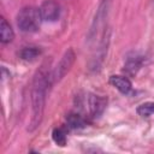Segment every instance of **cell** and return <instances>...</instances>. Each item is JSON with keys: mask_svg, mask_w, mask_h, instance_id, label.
<instances>
[{"mask_svg": "<svg viewBox=\"0 0 154 154\" xmlns=\"http://www.w3.org/2000/svg\"><path fill=\"white\" fill-rule=\"evenodd\" d=\"M53 81L52 75H49L47 66L43 64L40 70H37L34 76L32 88H31V120L29 125V131H34L42 120L46 91L51 82Z\"/></svg>", "mask_w": 154, "mask_h": 154, "instance_id": "obj_1", "label": "cell"}, {"mask_svg": "<svg viewBox=\"0 0 154 154\" xmlns=\"http://www.w3.org/2000/svg\"><path fill=\"white\" fill-rule=\"evenodd\" d=\"M42 17L40 8L34 6L23 7L17 14V25L24 32H34L40 28Z\"/></svg>", "mask_w": 154, "mask_h": 154, "instance_id": "obj_2", "label": "cell"}, {"mask_svg": "<svg viewBox=\"0 0 154 154\" xmlns=\"http://www.w3.org/2000/svg\"><path fill=\"white\" fill-rule=\"evenodd\" d=\"M73 61H75V52H73V49L70 48V49H67V51L65 52V54H64L63 58L60 59L59 64L57 65L55 70L53 71V73H52L53 81H60V79L67 73V71H69L70 67L72 66Z\"/></svg>", "mask_w": 154, "mask_h": 154, "instance_id": "obj_3", "label": "cell"}, {"mask_svg": "<svg viewBox=\"0 0 154 154\" xmlns=\"http://www.w3.org/2000/svg\"><path fill=\"white\" fill-rule=\"evenodd\" d=\"M40 13H41L42 20L54 22L60 16V6L54 0H46L40 6Z\"/></svg>", "mask_w": 154, "mask_h": 154, "instance_id": "obj_4", "label": "cell"}, {"mask_svg": "<svg viewBox=\"0 0 154 154\" xmlns=\"http://www.w3.org/2000/svg\"><path fill=\"white\" fill-rule=\"evenodd\" d=\"M109 83L123 94H129L131 91V89H132L130 79L128 77H125V76H116V75H113V76L109 77Z\"/></svg>", "mask_w": 154, "mask_h": 154, "instance_id": "obj_5", "label": "cell"}, {"mask_svg": "<svg viewBox=\"0 0 154 154\" xmlns=\"http://www.w3.org/2000/svg\"><path fill=\"white\" fill-rule=\"evenodd\" d=\"M88 105H89L90 114L93 117H99L106 106V100L99 97L97 95H90L88 99Z\"/></svg>", "mask_w": 154, "mask_h": 154, "instance_id": "obj_6", "label": "cell"}, {"mask_svg": "<svg viewBox=\"0 0 154 154\" xmlns=\"http://www.w3.org/2000/svg\"><path fill=\"white\" fill-rule=\"evenodd\" d=\"M142 57L135 54L132 57H129L126 59V63L124 65V72H126L129 76H134L137 73V71L142 66Z\"/></svg>", "mask_w": 154, "mask_h": 154, "instance_id": "obj_7", "label": "cell"}, {"mask_svg": "<svg viewBox=\"0 0 154 154\" xmlns=\"http://www.w3.org/2000/svg\"><path fill=\"white\" fill-rule=\"evenodd\" d=\"M13 37H14V32H13L11 25L2 17L0 20V41L2 43H8L13 40Z\"/></svg>", "mask_w": 154, "mask_h": 154, "instance_id": "obj_8", "label": "cell"}, {"mask_svg": "<svg viewBox=\"0 0 154 154\" xmlns=\"http://www.w3.org/2000/svg\"><path fill=\"white\" fill-rule=\"evenodd\" d=\"M41 53L42 51L38 47H24L19 52V57L25 61H34L41 55Z\"/></svg>", "mask_w": 154, "mask_h": 154, "instance_id": "obj_9", "label": "cell"}, {"mask_svg": "<svg viewBox=\"0 0 154 154\" xmlns=\"http://www.w3.org/2000/svg\"><path fill=\"white\" fill-rule=\"evenodd\" d=\"M66 122H67L69 128H71V129H82V128H84L87 125L85 119L81 114H78V113H70V114H67Z\"/></svg>", "mask_w": 154, "mask_h": 154, "instance_id": "obj_10", "label": "cell"}, {"mask_svg": "<svg viewBox=\"0 0 154 154\" xmlns=\"http://www.w3.org/2000/svg\"><path fill=\"white\" fill-rule=\"evenodd\" d=\"M52 137L53 141L58 144V146H65L66 144V134L61 128H55L52 132Z\"/></svg>", "mask_w": 154, "mask_h": 154, "instance_id": "obj_11", "label": "cell"}, {"mask_svg": "<svg viewBox=\"0 0 154 154\" xmlns=\"http://www.w3.org/2000/svg\"><path fill=\"white\" fill-rule=\"evenodd\" d=\"M137 113H138L141 117H149V116L154 114V102H146V103H142L141 106H138Z\"/></svg>", "mask_w": 154, "mask_h": 154, "instance_id": "obj_12", "label": "cell"}]
</instances>
